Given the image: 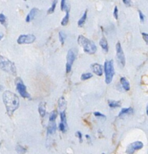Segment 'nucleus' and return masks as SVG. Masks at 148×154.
<instances>
[{
	"label": "nucleus",
	"instance_id": "nucleus-36",
	"mask_svg": "<svg viewBox=\"0 0 148 154\" xmlns=\"http://www.w3.org/2000/svg\"><path fill=\"white\" fill-rule=\"evenodd\" d=\"M2 38H3V34L1 33V32H0V40L2 39Z\"/></svg>",
	"mask_w": 148,
	"mask_h": 154
},
{
	"label": "nucleus",
	"instance_id": "nucleus-14",
	"mask_svg": "<svg viewBox=\"0 0 148 154\" xmlns=\"http://www.w3.org/2000/svg\"><path fill=\"white\" fill-rule=\"evenodd\" d=\"M38 112L41 117H45L46 114V103L41 102L38 105Z\"/></svg>",
	"mask_w": 148,
	"mask_h": 154
},
{
	"label": "nucleus",
	"instance_id": "nucleus-24",
	"mask_svg": "<svg viewBox=\"0 0 148 154\" xmlns=\"http://www.w3.org/2000/svg\"><path fill=\"white\" fill-rule=\"evenodd\" d=\"M59 41H60V42L62 43V45H63L64 44V41H65V38H66V35H65V33L64 32H59Z\"/></svg>",
	"mask_w": 148,
	"mask_h": 154
},
{
	"label": "nucleus",
	"instance_id": "nucleus-5",
	"mask_svg": "<svg viewBox=\"0 0 148 154\" xmlns=\"http://www.w3.org/2000/svg\"><path fill=\"white\" fill-rule=\"evenodd\" d=\"M15 84H16L17 90L20 93L21 96L23 98H26V99H30V95L26 91V87L24 85L23 82L21 78H17L15 81Z\"/></svg>",
	"mask_w": 148,
	"mask_h": 154
},
{
	"label": "nucleus",
	"instance_id": "nucleus-38",
	"mask_svg": "<svg viewBox=\"0 0 148 154\" xmlns=\"http://www.w3.org/2000/svg\"><path fill=\"white\" fill-rule=\"evenodd\" d=\"M86 138H87V139H90V137H89V135H86Z\"/></svg>",
	"mask_w": 148,
	"mask_h": 154
},
{
	"label": "nucleus",
	"instance_id": "nucleus-27",
	"mask_svg": "<svg viewBox=\"0 0 148 154\" xmlns=\"http://www.w3.org/2000/svg\"><path fill=\"white\" fill-rule=\"evenodd\" d=\"M92 77V73H84L81 75V80L82 81H86V80L89 79Z\"/></svg>",
	"mask_w": 148,
	"mask_h": 154
},
{
	"label": "nucleus",
	"instance_id": "nucleus-28",
	"mask_svg": "<svg viewBox=\"0 0 148 154\" xmlns=\"http://www.w3.org/2000/svg\"><path fill=\"white\" fill-rule=\"evenodd\" d=\"M67 8H68V6L66 5V2H65V0H62V2H61V10L65 11Z\"/></svg>",
	"mask_w": 148,
	"mask_h": 154
},
{
	"label": "nucleus",
	"instance_id": "nucleus-33",
	"mask_svg": "<svg viewBox=\"0 0 148 154\" xmlns=\"http://www.w3.org/2000/svg\"><path fill=\"white\" fill-rule=\"evenodd\" d=\"M142 35H143V38L145 41L146 44H147L148 42V34L146 32H142Z\"/></svg>",
	"mask_w": 148,
	"mask_h": 154
},
{
	"label": "nucleus",
	"instance_id": "nucleus-8",
	"mask_svg": "<svg viewBox=\"0 0 148 154\" xmlns=\"http://www.w3.org/2000/svg\"><path fill=\"white\" fill-rule=\"evenodd\" d=\"M35 41V36L34 35H21L18 38V43L19 45L23 44H32Z\"/></svg>",
	"mask_w": 148,
	"mask_h": 154
},
{
	"label": "nucleus",
	"instance_id": "nucleus-20",
	"mask_svg": "<svg viewBox=\"0 0 148 154\" xmlns=\"http://www.w3.org/2000/svg\"><path fill=\"white\" fill-rule=\"evenodd\" d=\"M108 105L110 108H119L121 107V102H116V101H108Z\"/></svg>",
	"mask_w": 148,
	"mask_h": 154
},
{
	"label": "nucleus",
	"instance_id": "nucleus-25",
	"mask_svg": "<svg viewBox=\"0 0 148 154\" xmlns=\"http://www.w3.org/2000/svg\"><path fill=\"white\" fill-rule=\"evenodd\" d=\"M0 23H1V24L3 25L4 26H7L6 17H5L3 14H0Z\"/></svg>",
	"mask_w": 148,
	"mask_h": 154
},
{
	"label": "nucleus",
	"instance_id": "nucleus-34",
	"mask_svg": "<svg viewBox=\"0 0 148 154\" xmlns=\"http://www.w3.org/2000/svg\"><path fill=\"white\" fill-rule=\"evenodd\" d=\"M94 115H95V116H96V117H98L105 118V115L102 114L100 113V112H97V111H96V112H95V113H94Z\"/></svg>",
	"mask_w": 148,
	"mask_h": 154
},
{
	"label": "nucleus",
	"instance_id": "nucleus-1",
	"mask_svg": "<svg viewBox=\"0 0 148 154\" xmlns=\"http://www.w3.org/2000/svg\"><path fill=\"white\" fill-rule=\"evenodd\" d=\"M2 99L6 108L7 113L9 116H12L15 111L19 108L20 101L18 95L11 91H5L2 95Z\"/></svg>",
	"mask_w": 148,
	"mask_h": 154
},
{
	"label": "nucleus",
	"instance_id": "nucleus-29",
	"mask_svg": "<svg viewBox=\"0 0 148 154\" xmlns=\"http://www.w3.org/2000/svg\"><path fill=\"white\" fill-rule=\"evenodd\" d=\"M66 128H67V126H65V125H64V124H62V122H60V123H59V130H60L62 132H66Z\"/></svg>",
	"mask_w": 148,
	"mask_h": 154
},
{
	"label": "nucleus",
	"instance_id": "nucleus-2",
	"mask_svg": "<svg viewBox=\"0 0 148 154\" xmlns=\"http://www.w3.org/2000/svg\"><path fill=\"white\" fill-rule=\"evenodd\" d=\"M78 42L81 46L83 47L84 52L87 53L89 54H94L96 52L97 48H96V45L92 41L85 38L84 35H79L78 36Z\"/></svg>",
	"mask_w": 148,
	"mask_h": 154
},
{
	"label": "nucleus",
	"instance_id": "nucleus-30",
	"mask_svg": "<svg viewBox=\"0 0 148 154\" xmlns=\"http://www.w3.org/2000/svg\"><path fill=\"white\" fill-rule=\"evenodd\" d=\"M138 14H139V18H140L141 21V22L143 23L144 21V19H145L144 15L143 13H142V11H140V10H139V11H138Z\"/></svg>",
	"mask_w": 148,
	"mask_h": 154
},
{
	"label": "nucleus",
	"instance_id": "nucleus-4",
	"mask_svg": "<svg viewBox=\"0 0 148 154\" xmlns=\"http://www.w3.org/2000/svg\"><path fill=\"white\" fill-rule=\"evenodd\" d=\"M104 72L105 75V83L109 84L112 82L114 75V61H105L104 65Z\"/></svg>",
	"mask_w": 148,
	"mask_h": 154
},
{
	"label": "nucleus",
	"instance_id": "nucleus-19",
	"mask_svg": "<svg viewBox=\"0 0 148 154\" xmlns=\"http://www.w3.org/2000/svg\"><path fill=\"white\" fill-rule=\"evenodd\" d=\"M86 17H87V11L86 10V11L84 12V14L83 16L81 17V18L78 21V26H80V27L83 26V25L84 24L85 21H86Z\"/></svg>",
	"mask_w": 148,
	"mask_h": 154
},
{
	"label": "nucleus",
	"instance_id": "nucleus-11",
	"mask_svg": "<svg viewBox=\"0 0 148 154\" xmlns=\"http://www.w3.org/2000/svg\"><path fill=\"white\" fill-rule=\"evenodd\" d=\"M134 112V110L132 108H122L121 111H119V117H123L124 115H127V114H132Z\"/></svg>",
	"mask_w": 148,
	"mask_h": 154
},
{
	"label": "nucleus",
	"instance_id": "nucleus-16",
	"mask_svg": "<svg viewBox=\"0 0 148 154\" xmlns=\"http://www.w3.org/2000/svg\"><path fill=\"white\" fill-rule=\"evenodd\" d=\"M99 45L102 47V49L104 50V51L105 52H108V41H107L106 38L105 37H102L101 38L100 41H99Z\"/></svg>",
	"mask_w": 148,
	"mask_h": 154
},
{
	"label": "nucleus",
	"instance_id": "nucleus-39",
	"mask_svg": "<svg viewBox=\"0 0 148 154\" xmlns=\"http://www.w3.org/2000/svg\"><path fill=\"white\" fill-rule=\"evenodd\" d=\"M1 89H2V87L0 86V90H1Z\"/></svg>",
	"mask_w": 148,
	"mask_h": 154
},
{
	"label": "nucleus",
	"instance_id": "nucleus-12",
	"mask_svg": "<svg viewBox=\"0 0 148 154\" xmlns=\"http://www.w3.org/2000/svg\"><path fill=\"white\" fill-rule=\"evenodd\" d=\"M58 108H59V111L61 112H64L65 111V108H66V101L64 99V97H61L59 99L58 102Z\"/></svg>",
	"mask_w": 148,
	"mask_h": 154
},
{
	"label": "nucleus",
	"instance_id": "nucleus-7",
	"mask_svg": "<svg viewBox=\"0 0 148 154\" xmlns=\"http://www.w3.org/2000/svg\"><path fill=\"white\" fill-rule=\"evenodd\" d=\"M75 58H76V54L74 52V51L72 49H70L68 51V54H67L66 59V72L69 73L71 72L72 70V66L74 63V61L75 60Z\"/></svg>",
	"mask_w": 148,
	"mask_h": 154
},
{
	"label": "nucleus",
	"instance_id": "nucleus-21",
	"mask_svg": "<svg viewBox=\"0 0 148 154\" xmlns=\"http://www.w3.org/2000/svg\"><path fill=\"white\" fill-rule=\"evenodd\" d=\"M56 117H57V111H53L51 113L49 117V120L50 122H55Z\"/></svg>",
	"mask_w": 148,
	"mask_h": 154
},
{
	"label": "nucleus",
	"instance_id": "nucleus-15",
	"mask_svg": "<svg viewBox=\"0 0 148 154\" xmlns=\"http://www.w3.org/2000/svg\"><path fill=\"white\" fill-rule=\"evenodd\" d=\"M120 84L122 85V87L125 89L126 91H129L130 89V84H129V82L124 78V77H122L120 78Z\"/></svg>",
	"mask_w": 148,
	"mask_h": 154
},
{
	"label": "nucleus",
	"instance_id": "nucleus-31",
	"mask_svg": "<svg viewBox=\"0 0 148 154\" xmlns=\"http://www.w3.org/2000/svg\"><path fill=\"white\" fill-rule=\"evenodd\" d=\"M114 17L116 20L118 19V8L117 6L114 7Z\"/></svg>",
	"mask_w": 148,
	"mask_h": 154
},
{
	"label": "nucleus",
	"instance_id": "nucleus-37",
	"mask_svg": "<svg viewBox=\"0 0 148 154\" xmlns=\"http://www.w3.org/2000/svg\"><path fill=\"white\" fill-rule=\"evenodd\" d=\"M146 114H148V106H147L146 108Z\"/></svg>",
	"mask_w": 148,
	"mask_h": 154
},
{
	"label": "nucleus",
	"instance_id": "nucleus-18",
	"mask_svg": "<svg viewBox=\"0 0 148 154\" xmlns=\"http://www.w3.org/2000/svg\"><path fill=\"white\" fill-rule=\"evenodd\" d=\"M66 15H65V16L64 17L63 19L62 20V21H61V24H62V26H66L67 24H68V23H69V9L67 8L66 10Z\"/></svg>",
	"mask_w": 148,
	"mask_h": 154
},
{
	"label": "nucleus",
	"instance_id": "nucleus-35",
	"mask_svg": "<svg viewBox=\"0 0 148 154\" xmlns=\"http://www.w3.org/2000/svg\"><path fill=\"white\" fill-rule=\"evenodd\" d=\"M123 2L125 4V5H126V6H130L131 3H132V2H131V1H129V0H128V1H126V0H123Z\"/></svg>",
	"mask_w": 148,
	"mask_h": 154
},
{
	"label": "nucleus",
	"instance_id": "nucleus-13",
	"mask_svg": "<svg viewBox=\"0 0 148 154\" xmlns=\"http://www.w3.org/2000/svg\"><path fill=\"white\" fill-rule=\"evenodd\" d=\"M38 11V10L37 9V8H32V9L30 11V12H29V14L27 15L26 18V21L27 23L30 22V21H32L34 18H35V16L36 15V14Z\"/></svg>",
	"mask_w": 148,
	"mask_h": 154
},
{
	"label": "nucleus",
	"instance_id": "nucleus-17",
	"mask_svg": "<svg viewBox=\"0 0 148 154\" xmlns=\"http://www.w3.org/2000/svg\"><path fill=\"white\" fill-rule=\"evenodd\" d=\"M56 131V125L55 122H51L48 127V134L53 135Z\"/></svg>",
	"mask_w": 148,
	"mask_h": 154
},
{
	"label": "nucleus",
	"instance_id": "nucleus-26",
	"mask_svg": "<svg viewBox=\"0 0 148 154\" xmlns=\"http://www.w3.org/2000/svg\"><path fill=\"white\" fill-rule=\"evenodd\" d=\"M16 151L20 154H24L26 153V149L21 145H18L16 147Z\"/></svg>",
	"mask_w": 148,
	"mask_h": 154
},
{
	"label": "nucleus",
	"instance_id": "nucleus-6",
	"mask_svg": "<svg viewBox=\"0 0 148 154\" xmlns=\"http://www.w3.org/2000/svg\"><path fill=\"white\" fill-rule=\"evenodd\" d=\"M116 59L118 62L121 67H124L126 64V57H125L124 53L119 42H117L116 45Z\"/></svg>",
	"mask_w": 148,
	"mask_h": 154
},
{
	"label": "nucleus",
	"instance_id": "nucleus-23",
	"mask_svg": "<svg viewBox=\"0 0 148 154\" xmlns=\"http://www.w3.org/2000/svg\"><path fill=\"white\" fill-rule=\"evenodd\" d=\"M60 118H61V122L62 124L67 126V122H66V114H65V111L64 112H61L60 113Z\"/></svg>",
	"mask_w": 148,
	"mask_h": 154
},
{
	"label": "nucleus",
	"instance_id": "nucleus-10",
	"mask_svg": "<svg viewBox=\"0 0 148 154\" xmlns=\"http://www.w3.org/2000/svg\"><path fill=\"white\" fill-rule=\"evenodd\" d=\"M91 68H92V71L96 75H97L98 76H102V74H103V66L100 64L98 63H94L91 65Z\"/></svg>",
	"mask_w": 148,
	"mask_h": 154
},
{
	"label": "nucleus",
	"instance_id": "nucleus-3",
	"mask_svg": "<svg viewBox=\"0 0 148 154\" xmlns=\"http://www.w3.org/2000/svg\"><path fill=\"white\" fill-rule=\"evenodd\" d=\"M0 68L4 72L11 74L13 75H16L17 74V70L15 63L1 55H0Z\"/></svg>",
	"mask_w": 148,
	"mask_h": 154
},
{
	"label": "nucleus",
	"instance_id": "nucleus-32",
	"mask_svg": "<svg viewBox=\"0 0 148 154\" xmlns=\"http://www.w3.org/2000/svg\"><path fill=\"white\" fill-rule=\"evenodd\" d=\"M76 134H77V135H78V138H79L80 142H81V143H82V142H83V138H82V134H81V132H80V131H78V132H76Z\"/></svg>",
	"mask_w": 148,
	"mask_h": 154
},
{
	"label": "nucleus",
	"instance_id": "nucleus-9",
	"mask_svg": "<svg viewBox=\"0 0 148 154\" xmlns=\"http://www.w3.org/2000/svg\"><path fill=\"white\" fill-rule=\"evenodd\" d=\"M144 147V144L141 142H135L130 144L126 149V153L127 154H134L136 151L142 149Z\"/></svg>",
	"mask_w": 148,
	"mask_h": 154
},
{
	"label": "nucleus",
	"instance_id": "nucleus-22",
	"mask_svg": "<svg viewBox=\"0 0 148 154\" xmlns=\"http://www.w3.org/2000/svg\"><path fill=\"white\" fill-rule=\"evenodd\" d=\"M57 2H58L57 0H55V1H53V2L51 7L49 8V9L48 10V14H52V13L54 12L55 8H56V4H57Z\"/></svg>",
	"mask_w": 148,
	"mask_h": 154
}]
</instances>
